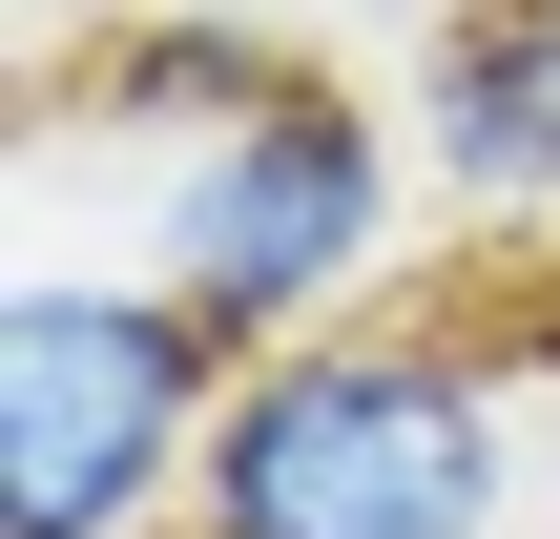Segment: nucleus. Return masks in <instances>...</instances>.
I'll use <instances>...</instances> for the list:
<instances>
[{"instance_id":"obj_5","label":"nucleus","mask_w":560,"mask_h":539,"mask_svg":"<svg viewBox=\"0 0 560 539\" xmlns=\"http://www.w3.org/2000/svg\"><path fill=\"white\" fill-rule=\"evenodd\" d=\"M416 145L478 229H560V0H457L416 62Z\"/></svg>"},{"instance_id":"obj_2","label":"nucleus","mask_w":560,"mask_h":539,"mask_svg":"<svg viewBox=\"0 0 560 539\" xmlns=\"http://www.w3.org/2000/svg\"><path fill=\"white\" fill-rule=\"evenodd\" d=\"M229 332L187 291H145L125 249H21L0 291V539H145L187 519L208 415H229Z\"/></svg>"},{"instance_id":"obj_3","label":"nucleus","mask_w":560,"mask_h":539,"mask_svg":"<svg viewBox=\"0 0 560 539\" xmlns=\"http://www.w3.org/2000/svg\"><path fill=\"white\" fill-rule=\"evenodd\" d=\"M125 270L187 291L229 353H291V332L374 312V270H395V125L312 62L291 104H249L208 145H125Z\"/></svg>"},{"instance_id":"obj_6","label":"nucleus","mask_w":560,"mask_h":539,"mask_svg":"<svg viewBox=\"0 0 560 539\" xmlns=\"http://www.w3.org/2000/svg\"><path fill=\"white\" fill-rule=\"evenodd\" d=\"M42 21H62V0H42Z\"/></svg>"},{"instance_id":"obj_4","label":"nucleus","mask_w":560,"mask_h":539,"mask_svg":"<svg viewBox=\"0 0 560 539\" xmlns=\"http://www.w3.org/2000/svg\"><path fill=\"white\" fill-rule=\"evenodd\" d=\"M291 83H312V62H291L249 0H125L104 42L42 62V145H208V125L291 104Z\"/></svg>"},{"instance_id":"obj_1","label":"nucleus","mask_w":560,"mask_h":539,"mask_svg":"<svg viewBox=\"0 0 560 539\" xmlns=\"http://www.w3.org/2000/svg\"><path fill=\"white\" fill-rule=\"evenodd\" d=\"M520 519V374L416 312H332L229 374L187 539H499Z\"/></svg>"}]
</instances>
